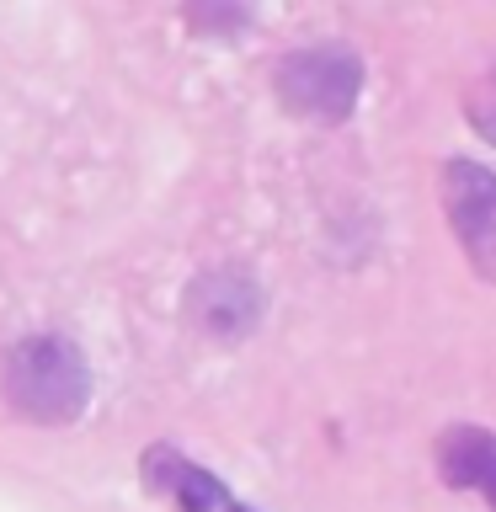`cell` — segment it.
Listing matches in <instances>:
<instances>
[{
  "label": "cell",
  "instance_id": "7a4b0ae2",
  "mask_svg": "<svg viewBox=\"0 0 496 512\" xmlns=\"http://www.w3.org/2000/svg\"><path fill=\"white\" fill-rule=\"evenodd\" d=\"M272 86H278V102L294 112V118L342 123L347 112H352V102H358L363 64H358V54H352V48H342V43L299 48V54H283V59H278Z\"/></svg>",
  "mask_w": 496,
  "mask_h": 512
},
{
  "label": "cell",
  "instance_id": "3957f363",
  "mask_svg": "<svg viewBox=\"0 0 496 512\" xmlns=\"http://www.w3.org/2000/svg\"><path fill=\"white\" fill-rule=\"evenodd\" d=\"M443 214L448 230L470 256L480 278L496 283V171L475 160H448L443 166Z\"/></svg>",
  "mask_w": 496,
  "mask_h": 512
},
{
  "label": "cell",
  "instance_id": "6da1fadb",
  "mask_svg": "<svg viewBox=\"0 0 496 512\" xmlns=\"http://www.w3.org/2000/svg\"><path fill=\"white\" fill-rule=\"evenodd\" d=\"M0 390L27 422L70 427L91 400V368L70 336H22L0 358Z\"/></svg>",
  "mask_w": 496,
  "mask_h": 512
},
{
  "label": "cell",
  "instance_id": "ba28073f",
  "mask_svg": "<svg viewBox=\"0 0 496 512\" xmlns=\"http://www.w3.org/2000/svg\"><path fill=\"white\" fill-rule=\"evenodd\" d=\"M224 512H246V507H224Z\"/></svg>",
  "mask_w": 496,
  "mask_h": 512
},
{
  "label": "cell",
  "instance_id": "277c9868",
  "mask_svg": "<svg viewBox=\"0 0 496 512\" xmlns=\"http://www.w3.org/2000/svg\"><path fill=\"white\" fill-rule=\"evenodd\" d=\"M187 315L214 342H246L262 320V288L240 267H214L187 288Z\"/></svg>",
  "mask_w": 496,
  "mask_h": 512
},
{
  "label": "cell",
  "instance_id": "8992f818",
  "mask_svg": "<svg viewBox=\"0 0 496 512\" xmlns=\"http://www.w3.org/2000/svg\"><path fill=\"white\" fill-rule=\"evenodd\" d=\"M144 480H150L155 491H166L182 502V512H214V507H230L224 502V486L214 475H203L198 464H187L182 454H171V448H150L144 454Z\"/></svg>",
  "mask_w": 496,
  "mask_h": 512
},
{
  "label": "cell",
  "instance_id": "5b68a950",
  "mask_svg": "<svg viewBox=\"0 0 496 512\" xmlns=\"http://www.w3.org/2000/svg\"><path fill=\"white\" fill-rule=\"evenodd\" d=\"M438 475L459 491H486L496 475V438L475 422H454L438 438Z\"/></svg>",
  "mask_w": 496,
  "mask_h": 512
},
{
  "label": "cell",
  "instance_id": "52a82bcc",
  "mask_svg": "<svg viewBox=\"0 0 496 512\" xmlns=\"http://www.w3.org/2000/svg\"><path fill=\"white\" fill-rule=\"evenodd\" d=\"M486 502H491V507H496V475H491V480H486Z\"/></svg>",
  "mask_w": 496,
  "mask_h": 512
}]
</instances>
